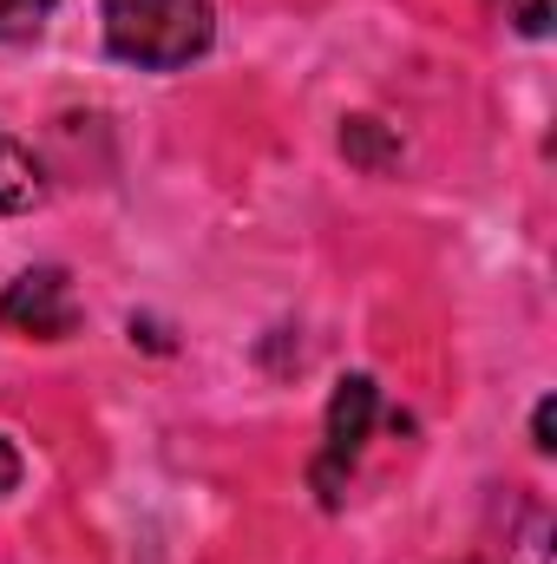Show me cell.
Returning <instances> with one entry per match:
<instances>
[{
    "label": "cell",
    "instance_id": "6da1fadb",
    "mask_svg": "<svg viewBox=\"0 0 557 564\" xmlns=\"http://www.w3.org/2000/svg\"><path fill=\"white\" fill-rule=\"evenodd\" d=\"M217 33L210 0H106V46L144 66V73H177L190 66Z\"/></svg>",
    "mask_w": 557,
    "mask_h": 564
},
{
    "label": "cell",
    "instance_id": "7a4b0ae2",
    "mask_svg": "<svg viewBox=\"0 0 557 564\" xmlns=\"http://www.w3.org/2000/svg\"><path fill=\"white\" fill-rule=\"evenodd\" d=\"M0 322L20 328V335H40V341L73 335V328H79V302H73L66 270H26L20 282H7V295H0Z\"/></svg>",
    "mask_w": 557,
    "mask_h": 564
},
{
    "label": "cell",
    "instance_id": "3957f363",
    "mask_svg": "<svg viewBox=\"0 0 557 564\" xmlns=\"http://www.w3.org/2000/svg\"><path fill=\"white\" fill-rule=\"evenodd\" d=\"M374 414H381L374 375H341V381H335V401H328V459H348V466H354V453H361L368 433H374Z\"/></svg>",
    "mask_w": 557,
    "mask_h": 564
},
{
    "label": "cell",
    "instance_id": "277c9868",
    "mask_svg": "<svg viewBox=\"0 0 557 564\" xmlns=\"http://www.w3.org/2000/svg\"><path fill=\"white\" fill-rule=\"evenodd\" d=\"M40 197H46V171H40V158H33L20 139L0 132V217L33 210Z\"/></svg>",
    "mask_w": 557,
    "mask_h": 564
},
{
    "label": "cell",
    "instance_id": "5b68a950",
    "mask_svg": "<svg viewBox=\"0 0 557 564\" xmlns=\"http://www.w3.org/2000/svg\"><path fill=\"white\" fill-rule=\"evenodd\" d=\"M341 158L361 164V171H394V164H401V139H394L381 119L354 112V119H341Z\"/></svg>",
    "mask_w": 557,
    "mask_h": 564
},
{
    "label": "cell",
    "instance_id": "8992f818",
    "mask_svg": "<svg viewBox=\"0 0 557 564\" xmlns=\"http://www.w3.org/2000/svg\"><path fill=\"white\" fill-rule=\"evenodd\" d=\"M59 0H0V40H33Z\"/></svg>",
    "mask_w": 557,
    "mask_h": 564
},
{
    "label": "cell",
    "instance_id": "52a82bcc",
    "mask_svg": "<svg viewBox=\"0 0 557 564\" xmlns=\"http://www.w3.org/2000/svg\"><path fill=\"white\" fill-rule=\"evenodd\" d=\"M532 446H538V453L557 446V401H538V414H532Z\"/></svg>",
    "mask_w": 557,
    "mask_h": 564
},
{
    "label": "cell",
    "instance_id": "ba28073f",
    "mask_svg": "<svg viewBox=\"0 0 557 564\" xmlns=\"http://www.w3.org/2000/svg\"><path fill=\"white\" fill-rule=\"evenodd\" d=\"M518 26H525V33L538 40V33L551 26V7H545V0H525V7H518Z\"/></svg>",
    "mask_w": 557,
    "mask_h": 564
},
{
    "label": "cell",
    "instance_id": "9c48e42d",
    "mask_svg": "<svg viewBox=\"0 0 557 564\" xmlns=\"http://www.w3.org/2000/svg\"><path fill=\"white\" fill-rule=\"evenodd\" d=\"M13 479H20V453L0 440V492H13Z\"/></svg>",
    "mask_w": 557,
    "mask_h": 564
},
{
    "label": "cell",
    "instance_id": "30bf717a",
    "mask_svg": "<svg viewBox=\"0 0 557 564\" xmlns=\"http://www.w3.org/2000/svg\"><path fill=\"white\" fill-rule=\"evenodd\" d=\"M132 341H144V348H171V335H164L157 322H132Z\"/></svg>",
    "mask_w": 557,
    "mask_h": 564
}]
</instances>
